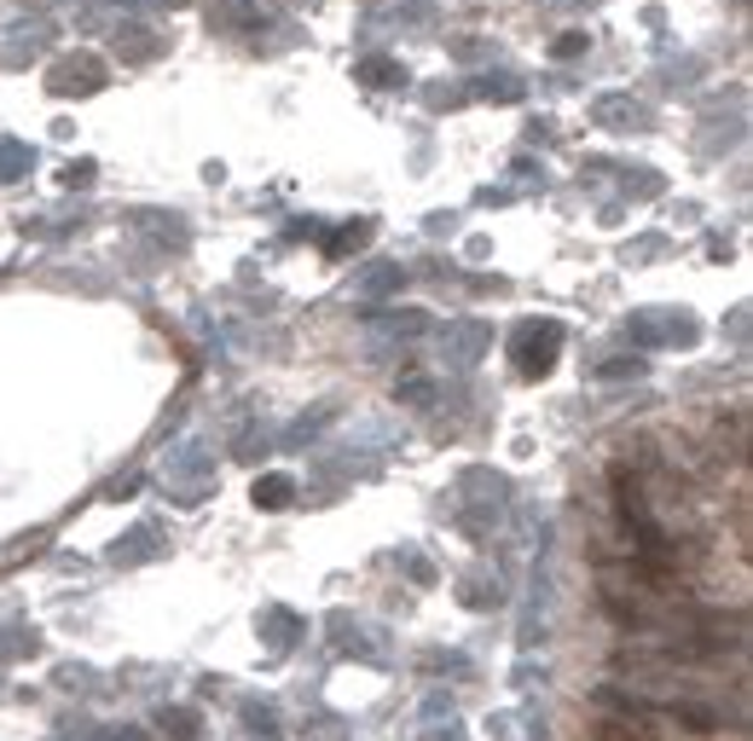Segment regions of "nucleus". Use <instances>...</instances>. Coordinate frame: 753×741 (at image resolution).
<instances>
[{"mask_svg": "<svg viewBox=\"0 0 753 741\" xmlns=\"http://www.w3.org/2000/svg\"><path fill=\"white\" fill-rule=\"evenodd\" d=\"M255 499H261V504H284V499H290V487H284V481L273 476L267 487H255Z\"/></svg>", "mask_w": 753, "mask_h": 741, "instance_id": "nucleus-2", "label": "nucleus"}, {"mask_svg": "<svg viewBox=\"0 0 753 741\" xmlns=\"http://www.w3.org/2000/svg\"><path fill=\"white\" fill-rule=\"evenodd\" d=\"M551 360H557V331H551V324H527L522 342H516V365L534 377V371H545Z\"/></svg>", "mask_w": 753, "mask_h": 741, "instance_id": "nucleus-1", "label": "nucleus"}]
</instances>
